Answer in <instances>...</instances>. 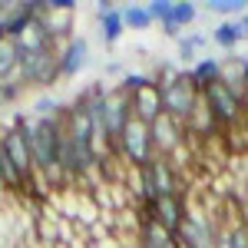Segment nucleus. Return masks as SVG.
<instances>
[{
  "mask_svg": "<svg viewBox=\"0 0 248 248\" xmlns=\"http://www.w3.org/2000/svg\"><path fill=\"white\" fill-rule=\"evenodd\" d=\"M155 86H159V99H162V113H169L175 123L186 126L192 106L199 99V90L192 86L189 73H179L172 66H162L159 77H155Z\"/></svg>",
  "mask_w": 248,
  "mask_h": 248,
  "instance_id": "1",
  "label": "nucleus"
},
{
  "mask_svg": "<svg viewBox=\"0 0 248 248\" xmlns=\"http://www.w3.org/2000/svg\"><path fill=\"white\" fill-rule=\"evenodd\" d=\"M162 195H182V179L172 172L166 155H153L142 166V202H153Z\"/></svg>",
  "mask_w": 248,
  "mask_h": 248,
  "instance_id": "2",
  "label": "nucleus"
},
{
  "mask_svg": "<svg viewBox=\"0 0 248 248\" xmlns=\"http://www.w3.org/2000/svg\"><path fill=\"white\" fill-rule=\"evenodd\" d=\"M116 153L123 155L129 166H139V169H142V166L155 155L153 153V139H149V126L129 116V123L123 126V133H119V139H116Z\"/></svg>",
  "mask_w": 248,
  "mask_h": 248,
  "instance_id": "3",
  "label": "nucleus"
},
{
  "mask_svg": "<svg viewBox=\"0 0 248 248\" xmlns=\"http://www.w3.org/2000/svg\"><path fill=\"white\" fill-rule=\"evenodd\" d=\"M20 79H23V90L27 86H53L60 79V53L50 50H40L30 57H20Z\"/></svg>",
  "mask_w": 248,
  "mask_h": 248,
  "instance_id": "4",
  "label": "nucleus"
},
{
  "mask_svg": "<svg viewBox=\"0 0 248 248\" xmlns=\"http://www.w3.org/2000/svg\"><path fill=\"white\" fill-rule=\"evenodd\" d=\"M202 99H205V106L212 109L215 123H218L222 129H229V126H235V123H242V116H245L242 99L232 93L222 79H218V83H212V86H205V90H202Z\"/></svg>",
  "mask_w": 248,
  "mask_h": 248,
  "instance_id": "5",
  "label": "nucleus"
},
{
  "mask_svg": "<svg viewBox=\"0 0 248 248\" xmlns=\"http://www.w3.org/2000/svg\"><path fill=\"white\" fill-rule=\"evenodd\" d=\"M10 43L17 46V57H30V53H40V50H50L53 46V37H50V30L43 27V20L30 17L20 30H14L10 33Z\"/></svg>",
  "mask_w": 248,
  "mask_h": 248,
  "instance_id": "6",
  "label": "nucleus"
},
{
  "mask_svg": "<svg viewBox=\"0 0 248 248\" xmlns=\"http://www.w3.org/2000/svg\"><path fill=\"white\" fill-rule=\"evenodd\" d=\"M149 139H153V153L155 155H169L182 139H186V126L175 123L169 113H159L155 123L149 126Z\"/></svg>",
  "mask_w": 248,
  "mask_h": 248,
  "instance_id": "7",
  "label": "nucleus"
},
{
  "mask_svg": "<svg viewBox=\"0 0 248 248\" xmlns=\"http://www.w3.org/2000/svg\"><path fill=\"white\" fill-rule=\"evenodd\" d=\"M129 106H133V119L146 123V126H153L155 116L162 113V99H159V86H155V79L142 83L139 90L129 93Z\"/></svg>",
  "mask_w": 248,
  "mask_h": 248,
  "instance_id": "8",
  "label": "nucleus"
},
{
  "mask_svg": "<svg viewBox=\"0 0 248 248\" xmlns=\"http://www.w3.org/2000/svg\"><path fill=\"white\" fill-rule=\"evenodd\" d=\"M86 60H90V43H86L83 37H73V43L60 53V77L63 79L77 77L79 70L86 66Z\"/></svg>",
  "mask_w": 248,
  "mask_h": 248,
  "instance_id": "9",
  "label": "nucleus"
},
{
  "mask_svg": "<svg viewBox=\"0 0 248 248\" xmlns=\"http://www.w3.org/2000/svg\"><path fill=\"white\" fill-rule=\"evenodd\" d=\"M96 17H99V33H103L106 43H116V40L123 37L126 23H123V14H119L116 3H99L96 7Z\"/></svg>",
  "mask_w": 248,
  "mask_h": 248,
  "instance_id": "10",
  "label": "nucleus"
},
{
  "mask_svg": "<svg viewBox=\"0 0 248 248\" xmlns=\"http://www.w3.org/2000/svg\"><path fill=\"white\" fill-rule=\"evenodd\" d=\"M139 245L142 248H179V242H175V235L166 232L159 222H142V229H139Z\"/></svg>",
  "mask_w": 248,
  "mask_h": 248,
  "instance_id": "11",
  "label": "nucleus"
},
{
  "mask_svg": "<svg viewBox=\"0 0 248 248\" xmlns=\"http://www.w3.org/2000/svg\"><path fill=\"white\" fill-rule=\"evenodd\" d=\"M195 14H199V10H195L192 3H172V14L162 20V33H166V37H179V30L189 27L192 20H195Z\"/></svg>",
  "mask_w": 248,
  "mask_h": 248,
  "instance_id": "12",
  "label": "nucleus"
},
{
  "mask_svg": "<svg viewBox=\"0 0 248 248\" xmlns=\"http://www.w3.org/2000/svg\"><path fill=\"white\" fill-rule=\"evenodd\" d=\"M218 77H222V63H218V60H212V57L209 60H199V63H195V70L189 73L192 86H195L199 93H202L205 86H212V83H218Z\"/></svg>",
  "mask_w": 248,
  "mask_h": 248,
  "instance_id": "13",
  "label": "nucleus"
},
{
  "mask_svg": "<svg viewBox=\"0 0 248 248\" xmlns=\"http://www.w3.org/2000/svg\"><path fill=\"white\" fill-rule=\"evenodd\" d=\"M119 14H123V23H126V27H133V30H149V27H153V17H149V10H146L142 3L119 7Z\"/></svg>",
  "mask_w": 248,
  "mask_h": 248,
  "instance_id": "14",
  "label": "nucleus"
},
{
  "mask_svg": "<svg viewBox=\"0 0 248 248\" xmlns=\"http://www.w3.org/2000/svg\"><path fill=\"white\" fill-rule=\"evenodd\" d=\"M215 248H248V229L245 225H229V229H222Z\"/></svg>",
  "mask_w": 248,
  "mask_h": 248,
  "instance_id": "15",
  "label": "nucleus"
},
{
  "mask_svg": "<svg viewBox=\"0 0 248 248\" xmlns=\"http://www.w3.org/2000/svg\"><path fill=\"white\" fill-rule=\"evenodd\" d=\"M212 40L222 46V50H232L238 43V30H235V20H222L215 30H212Z\"/></svg>",
  "mask_w": 248,
  "mask_h": 248,
  "instance_id": "16",
  "label": "nucleus"
},
{
  "mask_svg": "<svg viewBox=\"0 0 248 248\" xmlns=\"http://www.w3.org/2000/svg\"><path fill=\"white\" fill-rule=\"evenodd\" d=\"M209 10L212 14H222V17H242L245 14V3L242 0H212Z\"/></svg>",
  "mask_w": 248,
  "mask_h": 248,
  "instance_id": "17",
  "label": "nucleus"
},
{
  "mask_svg": "<svg viewBox=\"0 0 248 248\" xmlns=\"http://www.w3.org/2000/svg\"><path fill=\"white\" fill-rule=\"evenodd\" d=\"M202 43H205V37H182L179 40V57L186 60V63L195 60V53L202 50Z\"/></svg>",
  "mask_w": 248,
  "mask_h": 248,
  "instance_id": "18",
  "label": "nucleus"
},
{
  "mask_svg": "<svg viewBox=\"0 0 248 248\" xmlns=\"http://www.w3.org/2000/svg\"><path fill=\"white\" fill-rule=\"evenodd\" d=\"M146 10H149L153 23H155V20L162 23V20H166V17L172 14V0H153V3H146Z\"/></svg>",
  "mask_w": 248,
  "mask_h": 248,
  "instance_id": "19",
  "label": "nucleus"
},
{
  "mask_svg": "<svg viewBox=\"0 0 248 248\" xmlns=\"http://www.w3.org/2000/svg\"><path fill=\"white\" fill-rule=\"evenodd\" d=\"M235 30H238V40H248V14L235 17Z\"/></svg>",
  "mask_w": 248,
  "mask_h": 248,
  "instance_id": "20",
  "label": "nucleus"
},
{
  "mask_svg": "<svg viewBox=\"0 0 248 248\" xmlns=\"http://www.w3.org/2000/svg\"><path fill=\"white\" fill-rule=\"evenodd\" d=\"M27 248H50V245H43V242H37V238H30V242H27Z\"/></svg>",
  "mask_w": 248,
  "mask_h": 248,
  "instance_id": "21",
  "label": "nucleus"
}]
</instances>
